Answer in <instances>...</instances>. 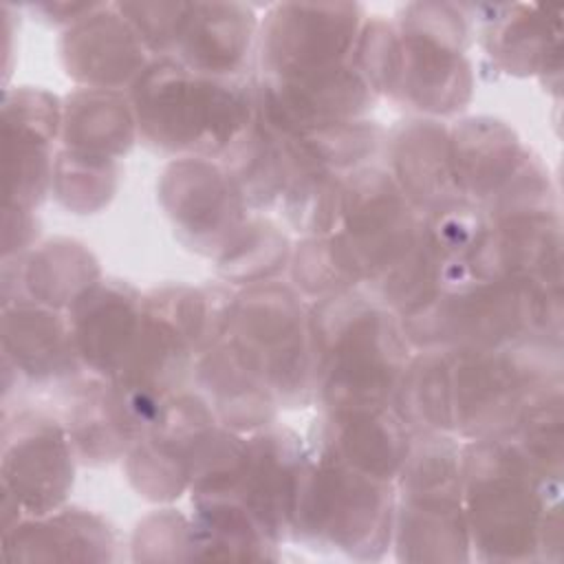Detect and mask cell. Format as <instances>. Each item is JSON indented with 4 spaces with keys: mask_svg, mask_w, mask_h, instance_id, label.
Masks as SVG:
<instances>
[{
    "mask_svg": "<svg viewBox=\"0 0 564 564\" xmlns=\"http://www.w3.org/2000/svg\"><path fill=\"white\" fill-rule=\"evenodd\" d=\"M132 551L137 560L198 557L194 524L172 509L154 513L137 527Z\"/></svg>",
    "mask_w": 564,
    "mask_h": 564,
    "instance_id": "obj_27",
    "label": "cell"
},
{
    "mask_svg": "<svg viewBox=\"0 0 564 564\" xmlns=\"http://www.w3.org/2000/svg\"><path fill=\"white\" fill-rule=\"evenodd\" d=\"M218 163L236 183L247 207H269L282 198L284 159L280 137L260 119L258 106L253 121L220 154Z\"/></svg>",
    "mask_w": 564,
    "mask_h": 564,
    "instance_id": "obj_24",
    "label": "cell"
},
{
    "mask_svg": "<svg viewBox=\"0 0 564 564\" xmlns=\"http://www.w3.org/2000/svg\"><path fill=\"white\" fill-rule=\"evenodd\" d=\"M112 531L106 520L84 509H55L4 529L7 557L24 560H108Z\"/></svg>",
    "mask_w": 564,
    "mask_h": 564,
    "instance_id": "obj_19",
    "label": "cell"
},
{
    "mask_svg": "<svg viewBox=\"0 0 564 564\" xmlns=\"http://www.w3.org/2000/svg\"><path fill=\"white\" fill-rule=\"evenodd\" d=\"M53 194L75 212L104 207L117 187V161L88 159L62 150L53 167Z\"/></svg>",
    "mask_w": 564,
    "mask_h": 564,
    "instance_id": "obj_26",
    "label": "cell"
},
{
    "mask_svg": "<svg viewBox=\"0 0 564 564\" xmlns=\"http://www.w3.org/2000/svg\"><path fill=\"white\" fill-rule=\"evenodd\" d=\"M315 423L311 447L386 482L397 480L414 436L392 403L330 408Z\"/></svg>",
    "mask_w": 564,
    "mask_h": 564,
    "instance_id": "obj_12",
    "label": "cell"
},
{
    "mask_svg": "<svg viewBox=\"0 0 564 564\" xmlns=\"http://www.w3.org/2000/svg\"><path fill=\"white\" fill-rule=\"evenodd\" d=\"M258 26L253 11L245 4H187L170 57L200 75L245 77Z\"/></svg>",
    "mask_w": 564,
    "mask_h": 564,
    "instance_id": "obj_15",
    "label": "cell"
},
{
    "mask_svg": "<svg viewBox=\"0 0 564 564\" xmlns=\"http://www.w3.org/2000/svg\"><path fill=\"white\" fill-rule=\"evenodd\" d=\"M73 487V443L62 421L22 410L4 421L2 491L20 516L40 518L62 507Z\"/></svg>",
    "mask_w": 564,
    "mask_h": 564,
    "instance_id": "obj_9",
    "label": "cell"
},
{
    "mask_svg": "<svg viewBox=\"0 0 564 564\" xmlns=\"http://www.w3.org/2000/svg\"><path fill=\"white\" fill-rule=\"evenodd\" d=\"M194 377L220 425L256 432L275 421V397L225 335L196 357Z\"/></svg>",
    "mask_w": 564,
    "mask_h": 564,
    "instance_id": "obj_16",
    "label": "cell"
},
{
    "mask_svg": "<svg viewBox=\"0 0 564 564\" xmlns=\"http://www.w3.org/2000/svg\"><path fill=\"white\" fill-rule=\"evenodd\" d=\"M392 544L399 560H469L460 445L452 434H414L397 476Z\"/></svg>",
    "mask_w": 564,
    "mask_h": 564,
    "instance_id": "obj_5",
    "label": "cell"
},
{
    "mask_svg": "<svg viewBox=\"0 0 564 564\" xmlns=\"http://www.w3.org/2000/svg\"><path fill=\"white\" fill-rule=\"evenodd\" d=\"M463 505L480 560L562 557L560 478L542 474L507 436L460 445Z\"/></svg>",
    "mask_w": 564,
    "mask_h": 564,
    "instance_id": "obj_1",
    "label": "cell"
},
{
    "mask_svg": "<svg viewBox=\"0 0 564 564\" xmlns=\"http://www.w3.org/2000/svg\"><path fill=\"white\" fill-rule=\"evenodd\" d=\"M311 346L315 399L324 410L392 403L412 357L399 315L359 291L313 304Z\"/></svg>",
    "mask_w": 564,
    "mask_h": 564,
    "instance_id": "obj_2",
    "label": "cell"
},
{
    "mask_svg": "<svg viewBox=\"0 0 564 564\" xmlns=\"http://www.w3.org/2000/svg\"><path fill=\"white\" fill-rule=\"evenodd\" d=\"M7 207L33 209L53 185V141L62 132L59 101L33 88L4 95Z\"/></svg>",
    "mask_w": 564,
    "mask_h": 564,
    "instance_id": "obj_11",
    "label": "cell"
},
{
    "mask_svg": "<svg viewBox=\"0 0 564 564\" xmlns=\"http://www.w3.org/2000/svg\"><path fill=\"white\" fill-rule=\"evenodd\" d=\"M225 337L267 383L278 405L302 408L315 397L311 308L291 286L269 280L234 295Z\"/></svg>",
    "mask_w": 564,
    "mask_h": 564,
    "instance_id": "obj_6",
    "label": "cell"
},
{
    "mask_svg": "<svg viewBox=\"0 0 564 564\" xmlns=\"http://www.w3.org/2000/svg\"><path fill=\"white\" fill-rule=\"evenodd\" d=\"M59 134L64 150L73 154L117 161V156L130 150L137 137L130 99L121 90L82 88L62 108Z\"/></svg>",
    "mask_w": 564,
    "mask_h": 564,
    "instance_id": "obj_20",
    "label": "cell"
},
{
    "mask_svg": "<svg viewBox=\"0 0 564 564\" xmlns=\"http://www.w3.org/2000/svg\"><path fill=\"white\" fill-rule=\"evenodd\" d=\"M4 361L31 381L73 379L82 370L68 322L55 308L15 300L2 308Z\"/></svg>",
    "mask_w": 564,
    "mask_h": 564,
    "instance_id": "obj_17",
    "label": "cell"
},
{
    "mask_svg": "<svg viewBox=\"0 0 564 564\" xmlns=\"http://www.w3.org/2000/svg\"><path fill=\"white\" fill-rule=\"evenodd\" d=\"M507 15L489 18L487 48L509 73H560V11L507 7Z\"/></svg>",
    "mask_w": 564,
    "mask_h": 564,
    "instance_id": "obj_21",
    "label": "cell"
},
{
    "mask_svg": "<svg viewBox=\"0 0 564 564\" xmlns=\"http://www.w3.org/2000/svg\"><path fill=\"white\" fill-rule=\"evenodd\" d=\"M143 317V295L121 280H97L68 306V330L82 368L112 379L123 366Z\"/></svg>",
    "mask_w": 564,
    "mask_h": 564,
    "instance_id": "obj_13",
    "label": "cell"
},
{
    "mask_svg": "<svg viewBox=\"0 0 564 564\" xmlns=\"http://www.w3.org/2000/svg\"><path fill=\"white\" fill-rule=\"evenodd\" d=\"M291 253L289 238L275 223L251 216L220 249L216 262L225 280L258 284L280 273L291 262Z\"/></svg>",
    "mask_w": 564,
    "mask_h": 564,
    "instance_id": "obj_25",
    "label": "cell"
},
{
    "mask_svg": "<svg viewBox=\"0 0 564 564\" xmlns=\"http://www.w3.org/2000/svg\"><path fill=\"white\" fill-rule=\"evenodd\" d=\"M397 31L392 99L430 115H452L471 97L465 57L467 15L454 4H410Z\"/></svg>",
    "mask_w": 564,
    "mask_h": 564,
    "instance_id": "obj_7",
    "label": "cell"
},
{
    "mask_svg": "<svg viewBox=\"0 0 564 564\" xmlns=\"http://www.w3.org/2000/svg\"><path fill=\"white\" fill-rule=\"evenodd\" d=\"M394 487L306 447L291 516V538L350 557L375 560L392 544Z\"/></svg>",
    "mask_w": 564,
    "mask_h": 564,
    "instance_id": "obj_4",
    "label": "cell"
},
{
    "mask_svg": "<svg viewBox=\"0 0 564 564\" xmlns=\"http://www.w3.org/2000/svg\"><path fill=\"white\" fill-rule=\"evenodd\" d=\"M361 29L359 4H278L260 24V79L293 82L352 64Z\"/></svg>",
    "mask_w": 564,
    "mask_h": 564,
    "instance_id": "obj_8",
    "label": "cell"
},
{
    "mask_svg": "<svg viewBox=\"0 0 564 564\" xmlns=\"http://www.w3.org/2000/svg\"><path fill=\"white\" fill-rule=\"evenodd\" d=\"M161 203L189 245L207 253L216 249V256L249 218L225 167L200 156H183L163 172Z\"/></svg>",
    "mask_w": 564,
    "mask_h": 564,
    "instance_id": "obj_10",
    "label": "cell"
},
{
    "mask_svg": "<svg viewBox=\"0 0 564 564\" xmlns=\"http://www.w3.org/2000/svg\"><path fill=\"white\" fill-rule=\"evenodd\" d=\"M128 99L145 143L200 159H220L258 106L253 79L200 75L172 57H154Z\"/></svg>",
    "mask_w": 564,
    "mask_h": 564,
    "instance_id": "obj_3",
    "label": "cell"
},
{
    "mask_svg": "<svg viewBox=\"0 0 564 564\" xmlns=\"http://www.w3.org/2000/svg\"><path fill=\"white\" fill-rule=\"evenodd\" d=\"M99 278L97 260L73 240H51L18 269L20 293L48 308H68Z\"/></svg>",
    "mask_w": 564,
    "mask_h": 564,
    "instance_id": "obj_22",
    "label": "cell"
},
{
    "mask_svg": "<svg viewBox=\"0 0 564 564\" xmlns=\"http://www.w3.org/2000/svg\"><path fill=\"white\" fill-rule=\"evenodd\" d=\"M66 73L88 88H130L148 68V48L117 4H97L62 40Z\"/></svg>",
    "mask_w": 564,
    "mask_h": 564,
    "instance_id": "obj_14",
    "label": "cell"
},
{
    "mask_svg": "<svg viewBox=\"0 0 564 564\" xmlns=\"http://www.w3.org/2000/svg\"><path fill=\"white\" fill-rule=\"evenodd\" d=\"M386 148L392 178L419 212L460 198L452 167L449 128L441 121H403L390 139L386 137Z\"/></svg>",
    "mask_w": 564,
    "mask_h": 564,
    "instance_id": "obj_18",
    "label": "cell"
},
{
    "mask_svg": "<svg viewBox=\"0 0 564 564\" xmlns=\"http://www.w3.org/2000/svg\"><path fill=\"white\" fill-rule=\"evenodd\" d=\"M392 405L412 434H452L449 348H423L410 357Z\"/></svg>",
    "mask_w": 564,
    "mask_h": 564,
    "instance_id": "obj_23",
    "label": "cell"
}]
</instances>
